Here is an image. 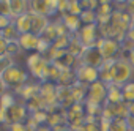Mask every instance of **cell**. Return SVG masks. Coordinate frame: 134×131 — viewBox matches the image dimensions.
<instances>
[{"instance_id": "cell-1", "label": "cell", "mask_w": 134, "mask_h": 131, "mask_svg": "<svg viewBox=\"0 0 134 131\" xmlns=\"http://www.w3.org/2000/svg\"><path fill=\"white\" fill-rule=\"evenodd\" d=\"M0 79H2L3 92H8L10 87L19 89L24 84H27L29 74L19 67V65H13V67H10L7 70H2V73H0Z\"/></svg>"}, {"instance_id": "cell-2", "label": "cell", "mask_w": 134, "mask_h": 131, "mask_svg": "<svg viewBox=\"0 0 134 131\" xmlns=\"http://www.w3.org/2000/svg\"><path fill=\"white\" fill-rule=\"evenodd\" d=\"M134 73V67L129 63L128 57H118L114 60L112 65V84L123 87L125 84L131 82Z\"/></svg>"}, {"instance_id": "cell-3", "label": "cell", "mask_w": 134, "mask_h": 131, "mask_svg": "<svg viewBox=\"0 0 134 131\" xmlns=\"http://www.w3.org/2000/svg\"><path fill=\"white\" fill-rule=\"evenodd\" d=\"M107 101V84L103 81H96L92 85H88L85 104H95V106H104Z\"/></svg>"}, {"instance_id": "cell-4", "label": "cell", "mask_w": 134, "mask_h": 131, "mask_svg": "<svg viewBox=\"0 0 134 131\" xmlns=\"http://www.w3.org/2000/svg\"><path fill=\"white\" fill-rule=\"evenodd\" d=\"M27 104H22V103H14L11 107L8 109H2V122L7 123H19V122H27V118L30 115H27Z\"/></svg>"}, {"instance_id": "cell-5", "label": "cell", "mask_w": 134, "mask_h": 131, "mask_svg": "<svg viewBox=\"0 0 134 131\" xmlns=\"http://www.w3.org/2000/svg\"><path fill=\"white\" fill-rule=\"evenodd\" d=\"M96 47L99 49L104 60H114L118 58V54L121 52V43L112 38H99L96 43Z\"/></svg>"}, {"instance_id": "cell-6", "label": "cell", "mask_w": 134, "mask_h": 131, "mask_svg": "<svg viewBox=\"0 0 134 131\" xmlns=\"http://www.w3.org/2000/svg\"><path fill=\"white\" fill-rule=\"evenodd\" d=\"M76 81L85 85H92L93 82L99 81V70L95 67H87V65H76L74 68Z\"/></svg>"}, {"instance_id": "cell-7", "label": "cell", "mask_w": 134, "mask_h": 131, "mask_svg": "<svg viewBox=\"0 0 134 131\" xmlns=\"http://www.w3.org/2000/svg\"><path fill=\"white\" fill-rule=\"evenodd\" d=\"M77 62H79V65H87V67L99 68L104 63V58H103V55H101V52L96 46H90V47H85V51L82 52V55L79 57Z\"/></svg>"}, {"instance_id": "cell-8", "label": "cell", "mask_w": 134, "mask_h": 131, "mask_svg": "<svg viewBox=\"0 0 134 131\" xmlns=\"http://www.w3.org/2000/svg\"><path fill=\"white\" fill-rule=\"evenodd\" d=\"M98 24H90V25H82V29L76 33V36L81 40V43L85 46V47H90V46H96L98 43Z\"/></svg>"}, {"instance_id": "cell-9", "label": "cell", "mask_w": 134, "mask_h": 131, "mask_svg": "<svg viewBox=\"0 0 134 131\" xmlns=\"http://www.w3.org/2000/svg\"><path fill=\"white\" fill-rule=\"evenodd\" d=\"M19 46L22 47V51H40L41 47V43H43V38L35 35V33H24L19 36L18 40Z\"/></svg>"}, {"instance_id": "cell-10", "label": "cell", "mask_w": 134, "mask_h": 131, "mask_svg": "<svg viewBox=\"0 0 134 131\" xmlns=\"http://www.w3.org/2000/svg\"><path fill=\"white\" fill-rule=\"evenodd\" d=\"M51 25V19L44 14H32V33L43 36L47 27Z\"/></svg>"}, {"instance_id": "cell-11", "label": "cell", "mask_w": 134, "mask_h": 131, "mask_svg": "<svg viewBox=\"0 0 134 131\" xmlns=\"http://www.w3.org/2000/svg\"><path fill=\"white\" fill-rule=\"evenodd\" d=\"M60 19H62L65 29L68 30V33H71V35L77 33V32L82 29V21H81V18L76 16V14H65V16H62Z\"/></svg>"}, {"instance_id": "cell-12", "label": "cell", "mask_w": 134, "mask_h": 131, "mask_svg": "<svg viewBox=\"0 0 134 131\" xmlns=\"http://www.w3.org/2000/svg\"><path fill=\"white\" fill-rule=\"evenodd\" d=\"M8 7H10V13L11 18L16 19L21 14L29 13V0H7Z\"/></svg>"}, {"instance_id": "cell-13", "label": "cell", "mask_w": 134, "mask_h": 131, "mask_svg": "<svg viewBox=\"0 0 134 131\" xmlns=\"http://www.w3.org/2000/svg\"><path fill=\"white\" fill-rule=\"evenodd\" d=\"M13 24L16 25V29L19 30L21 35L24 33H32V13H25V14H21L18 16Z\"/></svg>"}, {"instance_id": "cell-14", "label": "cell", "mask_w": 134, "mask_h": 131, "mask_svg": "<svg viewBox=\"0 0 134 131\" xmlns=\"http://www.w3.org/2000/svg\"><path fill=\"white\" fill-rule=\"evenodd\" d=\"M106 103H112V104L125 103V100H123V90H121L120 85H115V84H109L107 85V101Z\"/></svg>"}, {"instance_id": "cell-15", "label": "cell", "mask_w": 134, "mask_h": 131, "mask_svg": "<svg viewBox=\"0 0 134 131\" xmlns=\"http://www.w3.org/2000/svg\"><path fill=\"white\" fill-rule=\"evenodd\" d=\"M19 36H21V33H19V30L16 29L14 24H11L10 27H7V29L2 30V38L5 41H8V43H16L19 40Z\"/></svg>"}, {"instance_id": "cell-16", "label": "cell", "mask_w": 134, "mask_h": 131, "mask_svg": "<svg viewBox=\"0 0 134 131\" xmlns=\"http://www.w3.org/2000/svg\"><path fill=\"white\" fill-rule=\"evenodd\" d=\"M81 21L84 25H90V24H98V14L96 11H92V10H84L81 13Z\"/></svg>"}, {"instance_id": "cell-17", "label": "cell", "mask_w": 134, "mask_h": 131, "mask_svg": "<svg viewBox=\"0 0 134 131\" xmlns=\"http://www.w3.org/2000/svg\"><path fill=\"white\" fill-rule=\"evenodd\" d=\"M121 90H123V100H125V103H134V81L125 84L121 87Z\"/></svg>"}, {"instance_id": "cell-18", "label": "cell", "mask_w": 134, "mask_h": 131, "mask_svg": "<svg viewBox=\"0 0 134 131\" xmlns=\"http://www.w3.org/2000/svg\"><path fill=\"white\" fill-rule=\"evenodd\" d=\"M44 3H46V11L49 18L60 13V0H44Z\"/></svg>"}, {"instance_id": "cell-19", "label": "cell", "mask_w": 134, "mask_h": 131, "mask_svg": "<svg viewBox=\"0 0 134 131\" xmlns=\"http://www.w3.org/2000/svg\"><path fill=\"white\" fill-rule=\"evenodd\" d=\"M14 103H18V101L14 100L13 93H10V92H3V96H2V109H8V107H11Z\"/></svg>"}, {"instance_id": "cell-20", "label": "cell", "mask_w": 134, "mask_h": 131, "mask_svg": "<svg viewBox=\"0 0 134 131\" xmlns=\"http://www.w3.org/2000/svg\"><path fill=\"white\" fill-rule=\"evenodd\" d=\"M10 131H30L29 129V126H27V123H24V122H19V123H10V128H8Z\"/></svg>"}, {"instance_id": "cell-21", "label": "cell", "mask_w": 134, "mask_h": 131, "mask_svg": "<svg viewBox=\"0 0 134 131\" xmlns=\"http://www.w3.org/2000/svg\"><path fill=\"white\" fill-rule=\"evenodd\" d=\"M123 11H126L131 18H134V0H128V3L125 5Z\"/></svg>"}, {"instance_id": "cell-22", "label": "cell", "mask_w": 134, "mask_h": 131, "mask_svg": "<svg viewBox=\"0 0 134 131\" xmlns=\"http://www.w3.org/2000/svg\"><path fill=\"white\" fill-rule=\"evenodd\" d=\"M52 131H74V129H73V128H70V126L62 125V126H54V128H52Z\"/></svg>"}, {"instance_id": "cell-23", "label": "cell", "mask_w": 134, "mask_h": 131, "mask_svg": "<svg viewBox=\"0 0 134 131\" xmlns=\"http://www.w3.org/2000/svg\"><path fill=\"white\" fill-rule=\"evenodd\" d=\"M112 3H115L118 8H121V10H123V8H125V5L128 3V0H112Z\"/></svg>"}, {"instance_id": "cell-24", "label": "cell", "mask_w": 134, "mask_h": 131, "mask_svg": "<svg viewBox=\"0 0 134 131\" xmlns=\"http://www.w3.org/2000/svg\"><path fill=\"white\" fill-rule=\"evenodd\" d=\"M128 60H129V63H131L132 67H134V49H132V51L128 54Z\"/></svg>"}, {"instance_id": "cell-25", "label": "cell", "mask_w": 134, "mask_h": 131, "mask_svg": "<svg viewBox=\"0 0 134 131\" xmlns=\"http://www.w3.org/2000/svg\"><path fill=\"white\" fill-rule=\"evenodd\" d=\"M36 131H52V126H44V125H41Z\"/></svg>"}, {"instance_id": "cell-26", "label": "cell", "mask_w": 134, "mask_h": 131, "mask_svg": "<svg viewBox=\"0 0 134 131\" xmlns=\"http://www.w3.org/2000/svg\"><path fill=\"white\" fill-rule=\"evenodd\" d=\"M131 27L134 29V18H132V21H131Z\"/></svg>"}]
</instances>
